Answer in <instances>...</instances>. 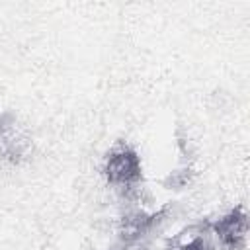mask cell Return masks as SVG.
<instances>
[{
    "instance_id": "4",
    "label": "cell",
    "mask_w": 250,
    "mask_h": 250,
    "mask_svg": "<svg viewBox=\"0 0 250 250\" xmlns=\"http://www.w3.org/2000/svg\"><path fill=\"white\" fill-rule=\"evenodd\" d=\"M170 250H213V246H211L209 238L203 236V232H197V234L189 236L188 240H180Z\"/></svg>"
},
{
    "instance_id": "1",
    "label": "cell",
    "mask_w": 250,
    "mask_h": 250,
    "mask_svg": "<svg viewBox=\"0 0 250 250\" xmlns=\"http://www.w3.org/2000/svg\"><path fill=\"white\" fill-rule=\"evenodd\" d=\"M102 172L107 184L131 193L137 191L143 182V160L131 145L119 141L105 154Z\"/></svg>"
},
{
    "instance_id": "5",
    "label": "cell",
    "mask_w": 250,
    "mask_h": 250,
    "mask_svg": "<svg viewBox=\"0 0 250 250\" xmlns=\"http://www.w3.org/2000/svg\"><path fill=\"white\" fill-rule=\"evenodd\" d=\"M189 176H191V170H188V168L176 170V172H172L164 180V186H168V188H182V186H186L189 182Z\"/></svg>"
},
{
    "instance_id": "2",
    "label": "cell",
    "mask_w": 250,
    "mask_h": 250,
    "mask_svg": "<svg viewBox=\"0 0 250 250\" xmlns=\"http://www.w3.org/2000/svg\"><path fill=\"white\" fill-rule=\"evenodd\" d=\"M172 207L164 205L156 211H146V209H133L127 211L125 215H121L119 223H117V236L125 242H137L141 238H145L146 234H150L160 223H164L170 215Z\"/></svg>"
},
{
    "instance_id": "3",
    "label": "cell",
    "mask_w": 250,
    "mask_h": 250,
    "mask_svg": "<svg viewBox=\"0 0 250 250\" xmlns=\"http://www.w3.org/2000/svg\"><path fill=\"white\" fill-rule=\"evenodd\" d=\"M211 232L225 250H244L248 240V213L242 205L232 207L211 223Z\"/></svg>"
}]
</instances>
